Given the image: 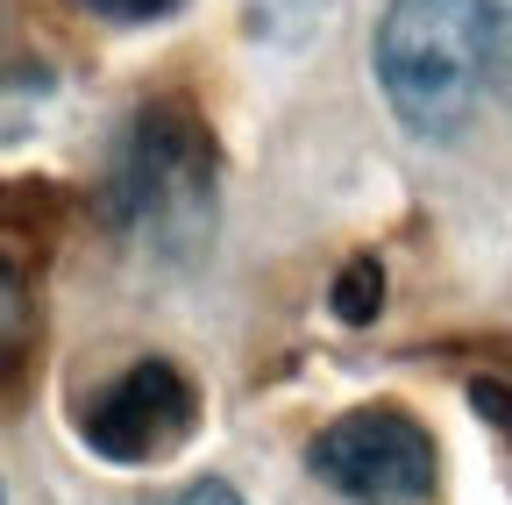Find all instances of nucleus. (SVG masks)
I'll return each mask as SVG.
<instances>
[{
    "instance_id": "nucleus-3",
    "label": "nucleus",
    "mask_w": 512,
    "mask_h": 505,
    "mask_svg": "<svg viewBox=\"0 0 512 505\" xmlns=\"http://www.w3.org/2000/svg\"><path fill=\"white\" fill-rule=\"evenodd\" d=\"M313 477L349 505H420L434 491V441L406 406H356L306 449Z\"/></svg>"
},
{
    "instance_id": "nucleus-7",
    "label": "nucleus",
    "mask_w": 512,
    "mask_h": 505,
    "mask_svg": "<svg viewBox=\"0 0 512 505\" xmlns=\"http://www.w3.org/2000/svg\"><path fill=\"white\" fill-rule=\"evenodd\" d=\"M157 505H242V491H235V484H221V477H192V484L164 491Z\"/></svg>"
},
{
    "instance_id": "nucleus-4",
    "label": "nucleus",
    "mask_w": 512,
    "mask_h": 505,
    "mask_svg": "<svg viewBox=\"0 0 512 505\" xmlns=\"http://www.w3.org/2000/svg\"><path fill=\"white\" fill-rule=\"evenodd\" d=\"M200 420V399H192L178 363H128L114 385L86 406V449L107 463H164L178 441Z\"/></svg>"
},
{
    "instance_id": "nucleus-2",
    "label": "nucleus",
    "mask_w": 512,
    "mask_h": 505,
    "mask_svg": "<svg viewBox=\"0 0 512 505\" xmlns=\"http://www.w3.org/2000/svg\"><path fill=\"white\" fill-rule=\"evenodd\" d=\"M121 214L164 257H192L214 235V136L185 100H157L121 136Z\"/></svg>"
},
{
    "instance_id": "nucleus-6",
    "label": "nucleus",
    "mask_w": 512,
    "mask_h": 505,
    "mask_svg": "<svg viewBox=\"0 0 512 505\" xmlns=\"http://www.w3.org/2000/svg\"><path fill=\"white\" fill-rule=\"evenodd\" d=\"M79 8H93L100 22H164L178 0H79Z\"/></svg>"
},
{
    "instance_id": "nucleus-9",
    "label": "nucleus",
    "mask_w": 512,
    "mask_h": 505,
    "mask_svg": "<svg viewBox=\"0 0 512 505\" xmlns=\"http://www.w3.org/2000/svg\"><path fill=\"white\" fill-rule=\"evenodd\" d=\"M498 50L512 57V0H498Z\"/></svg>"
},
{
    "instance_id": "nucleus-10",
    "label": "nucleus",
    "mask_w": 512,
    "mask_h": 505,
    "mask_svg": "<svg viewBox=\"0 0 512 505\" xmlns=\"http://www.w3.org/2000/svg\"><path fill=\"white\" fill-rule=\"evenodd\" d=\"M0 505H8V498H0Z\"/></svg>"
},
{
    "instance_id": "nucleus-1",
    "label": "nucleus",
    "mask_w": 512,
    "mask_h": 505,
    "mask_svg": "<svg viewBox=\"0 0 512 505\" xmlns=\"http://www.w3.org/2000/svg\"><path fill=\"white\" fill-rule=\"evenodd\" d=\"M498 57V0H384L370 72L413 136L448 143Z\"/></svg>"
},
{
    "instance_id": "nucleus-5",
    "label": "nucleus",
    "mask_w": 512,
    "mask_h": 505,
    "mask_svg": "<svg viewBox=\"0 0 512 505\" xmlns=\"http://www.w3.org/2000/svg\"><path fill=\"white\" fill-rule=\"evenodd\" d=\"M328 306H335V321H342V328H370V321H377V306H384V264H377V257H349V264L335 271Z\"/></svg>"
},
{
    "instance_id": "nucleus-8",
    "label": "nucleus",
    "mask_w": 512,
    "mask_h": 505,
    "mask_svg": "<svg viewBox=\"0 0 512 505\" xmlns=\"http://www.w3.org/2000/svg\"><path fill=\"white\" fill-rule=\"evenodd\" d=\"M470 406L498 427V434H512V392L505 385H491V377H477V385H470Z\"/></svg>"
}]
</instances>
